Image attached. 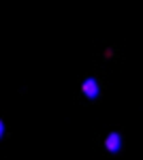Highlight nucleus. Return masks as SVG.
I'll list each match as a JSON object with an SVG mask.
<instances>
[{"label":"nucleus","instance_id":"f257e3e1","mask_svg":"<svg viewBox=\"0 0 143 160\" xmlns=\"http://www.w3.org/2000/svg\"><path fill=\"white\" fill-rule=\"evenodd\" d=\"M81 92H84L88 98H96V96H98V92H100L98 81H96V79H92V77L84 79V83H81Z\"/></svg>","mask_w":143,"mask_h":160},{"label":"nucleus","instance_id":"f03ea898","mask_svg":"<svg viewBox=\"0 0 143 160\" xmlns=\"http://www.w3.org/2000/svg\"><path fill=\"white\" fill-rule=\"evenodd\" d=\"M105 148H107L111 154L120 152V148H122V137H120L118 132H109L107 139H105Z\"/></svg>","mask_w":143,"mask_h":160},{"label":"nucleus","instance_id":"7ed1b4c3","mask_svg":"<svg viewBox=\"0 0 143 160\" xmlns=\"http://www.w3.org/2000/svg\"><path fill=\"white\" fill-rule=\"evenodd\" d=\"M2 135H4V124H2V120H0V139H2Z\"/></svg>","mask_w":143,"mask_h":160}]
</instances>
